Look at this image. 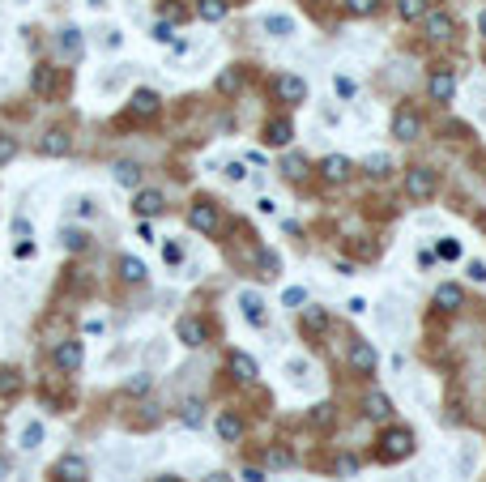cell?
Returning a JSON list of instances; mask_svg holds the SVG:
<instances>
[{
	"label": "cell",
	"instance_id": "6da1fadb",
	"mask_svg": "<svg viewBox=\"0 0 486 482\" xmlns=\"http://www.w3.org/2000/svg\"><path fill=\"white\" fill-rule=\"evenodd\" d=\"M380 461L384 465H397V461H405V456H414V431L409 427H389L380 436Z\"/></svg>",
	"mask_w": 486,
	"mask_h": 482
},
{
	"label": "cell",
	"instance_id": "7a4b0ae2",
	"mask_svg": "<svg viewBox=\"0 0 486 482\" xmlns=\"http://www.w3.org/2000/svg\"><path fill=\"white\" fill-rule=\"evenodd\" d=\"M188 226H192V231H200V235H214L218 226H222L218 205H209V201H196V205L188 210Z\"/></svg>",
	"mask_w": 486,
	"mask_h": 482
},
{
	"label": "cell",
	"instance_id": "3957f363",
	"mask_svg": "<svg viewBox=\"0 0 486 482\" xmlns=\"http://www.w3.org/2000/svg\"><path fill=\"white\" fill-rule=\"evenodd\" d=\"M418 133H422L418 111H414V107H397V111H393V137H397V141H414Z\"/></svg>",
	"mask_w": 486,
	"mask_h": 482
},
{
	"label": "cell",
	"instance_id": "277c9868",
	"mask_svg": "<svg viewBox=\"0 0 486 482\" xmlns=\"http://www.w3.org/2000/svg\"><path fill=\"white\" fill-rule=\"evenodd\" d=\"M56 482H86L90 478V465H86V456H77V452H68V456H60L56 461Z\"/></svg>",
	"mask_w": 486,
	"mask_h": 482
},
{
	"label": "cell",
	"instance_id": "5b68a950",
	"mask_svg": "<svg viewBox=\"0 0 486 482\" xmlns=\"http://www.w3.org/2000/svg\"><path fill=\"white\" fill-rule=\"evenodd\" d=\"M51 363H56L60 371H77L86 363V346L82 342H60L56 350H51Z\"/></svg>",
	"mask_w": 486,
	"mask_h": 482
},
{
	"label": "cell",
	"instance_id": "8992f818",
	"mask_svg": "<svg viewBox=\"0 0 486 482\" xmlns=\"http://www.w3.org/2000/svg\"><path fill=\"white\" fill-rule=\"evenodd\" d=\"M431 192H435V175L427 167H414V171L405 175V196L409 201H427Z\"/></svg>",
	"mask_w": 486,
	"mask_h": 482
},
{
	"label": "cell",
	"instance_id": "52a82bcc",
	"mask_svg": "<svg viewBox=\"0 0 486 482\" xmlns=\"http://www.w3.org/2000/svg\"><path fill=\"white\" fill-rule=\"evenodd\" d=\"M427 94L435 98V103H452V94H456V77L448 68H435L431 77H427Z\"/></svg>",
	"mask_w": 486,
	"mask_h": 482
},
{
	"label": "cell",
	"instance_id": "ba28073f",
	"mask_svg": "<svg viewBox=\"0 0 486 482\" xmlns=\"http://www.w3.org/2000/svg\"><path fill=\"white\" fill-rule=\"evenodd\" d=\"M175 333H179V342L192 346V350L209 342V328H205V320H200V316H184V320L175 324Z\"/></svg>",
	"mask_w": 486,
	"mask_h": 482
},
{
	"label": "cell",
	"instance_id": "9c48e42d",
	"mask_svg": "<svg viewBox=\"0 0 486 482\" xmlns=\"http://www.w3.org/2000/svg\"><path fill=\"white\" fill-rule=\"evenodd\" d=\"M226 363H230V376H235V380H243V384H252V380L261 376L256 359H252V354H243V350H230V354H226Z\"/></svg>",
	"mask_w": 486,
	"mask_h": 482
},
{
	"label": "cell",
	"instance_id": "30bf717a",
	"mask_svg": "<svg viewBox=\"0 0 486 482\" xmlns=\"http://www.w3.org/2000/svg\"><path fill=\"white\" fill-rule=\"evenodd\" d=\"M422 21H427V39H435V43H448L456 35V21L448 13H427Z\"/></svg>",
	"mask_w": 486,
	"mask_h": 482
},
{
	"label": "cell",
	"instance_id": "8fae6325",
	"mask_svg": "<svg viewBox=\"0 0 486 482\" xmlns=\"http://www.w3.org/2000/svg\"><path fill=\"white\" fill-rule=\"evenodd\" d=\"M277 98H281V103H303V98H307V82L303 77H295V73H286V77H277Z\"/></svg>",
	"mask_w": 486,
	"mask_h": 482
},
{
	"label": "cell",
	"instance_id": "7c38bea8",
	"mask_svg": "<svg viewBox=\"0 0 486 482\" xmlns=\"http://www.w3.org/2000/svg\"><path fill=\"white\" fill-rule=\"evenodd\" d=\"M350 171H354V163H350L346 154H328V158H324V167H320V175H324L328 184H346V180H350Z\"/></svg>",
	"mask_w": 486,
	"mask_h": 482
},
{
	"label": "cell",
	"instance_id": "4fadbf2b",
	"mask_svg": "<svg viewBox=\"0 0 486 482\" xmlns=\"http://www.w3.org/2000/svg\"><path fill=\"white\" fill-rule=\"evenodd\" d=\"M158 103H162V98L153 94V90H137L133 103H128V111H133L137 120H149V115H158Z\"/></svg>",
	"mask_w": 486,
	"mask_h": 482
},
{
	"label": "cell",
	"instance_id": "5bb4252c",
	"mask_svg": "<svg viewBox=\"0 0 486 482\" xmlns=\"http://www.w3.org/2000/svg\"><path fill=\"white\" fill-rule=\"evenodd\" d=\"M39 149H43V154H51V158H64L68 149H73V141H68V133H64V129H51V133H43Z\"/></svg>",
	"mask_w": 486,
	"mask_h": 482
},
{
	"label": "cell",
	"instance_id": "9a60e30c",
	"mask_svg": "<svg viewBox=\"0 0 486 482\" xmlns=\"http://www.w3.org/2000/svg\"><path fill=\"white\" fill-rule=\"evenodd\" d=\"M350 367L363 371V376L375 371V350H371V342H354V346H350Z\"/></svg>",
	"mask_w": 486,
	"mask_h": 482
},
{
	"label": "cell",
	"instance_id": "2e32d148",
	"mask_svg": "<svg viewBox=\"0 0 486 482\" xmlns=\"http://www.w3.org/2000/svg\"><path fill=\"white\" fill-rule=\"evenodd\" d=\"M290 137H295V124H290L286 115H277V120L265 124V141H269V145H290Z\"/></svg>",
	"mask_w": 486,
	"mask_h": 482
},
{
	"label": "cell",
	"instance_id": "e0dca14e",
	"mask_svg": "<svg viewBox=\"0 0 486 482\" xmlns=\"http://www.w3.org/2000/svg\"><path fill=\"white\" fill-rule=\"evenodd\" d=\"M363 414H367V418H375V423H384V418H393V401L384 397V393H367Z\"/></svg>",
	"mask_w": 486,
	"mask_h": 482
},
{
	"label": "cell",
	"instance_id": "ac0fdd59",
	"mask_svg": "<svg viewBox=\"0 0 486 482\" xmlns=\"http://www.w3.org/2000/svg\"><path fill=\"white\" fill-rule=\"evenodd\" d=\"M239 308H243V316H247L252 324H265V299H261V295L243 290V295H239Z\"/></svg>",
	"mask_w": 486,
	"mask_h": 482
},
{
	"label": "cell",
	"instance_id": "d6986e66",
	"mask_svg": "<svg viewBox=\"0 0 486 482\" xmlns=\"http://www.w3.org/2000/svg\"><path fill=\"white\" fill-rule=\"evenodd\" d=\"M435 308H440V312H456L460 308V286L456 282H444L440 290H435Z\"/></svg>",
	"mask_w": 486,
	"mask_h": 482
},
{
	"label": "cell",
	"instance_id": "ffe728a7",
	"mask_svg": "<svg viewBox=\"0 0 486 482\" xmlns=\"http://www.w3.org/2000/svg\"><path fill=\"white\" fill-rule=\"evenodd\" d=\"M115 184H124V188H137V184H141V163H133V158L115 163Z\"/></svg>",
	"mask_w": 486,
	"mask_h": 482
},
{
	"label": "cell",
	"instance_id": "44dd1931",
	"mask_svg": "<svg viewBox=\"0 0 486 482\" xmlns=\"http://www.w3.org/2000/svg\"><path fill=\"white\" fill-rule=\"evenodd\" d=\"M239 436H243V423H239V414H218V440L235 444Z\"/></svg>",
	"mask_w": 486,
	"mask_h": 482
},
{
	"label": "cell",
	"instance_id": "7402d4cb",
	"mask_svg": "<svg viewBox=\"0 0 486 482\" xmlns=\"http://www.w3.org/2000/svg\"><path fill=\"white\" fill-rule=\"evenodd\" d=\"M218 90L222 94H239L243 90V68H222L218 73Z\"/></svg>",
	"mask_w": 486,
	"mask_h": 482
},
{
	"label": "cell",
	"instance_id": "603a6c76",
	"mask_svg": "<svg viewBox=\"0 0 486 482\" xmlns=\"http://www.w3.org/2000/svg\"><path fill=\"white\" fill-rule=\"evenodd\" d=\"M17 393H21V371L0 367V397H17Z\"/></svg>",
	"mask_w": 486,
	"mask_h": 482
},
{
	"label": "cell",
	"instance_id": "cb8c5ba5",
	"mask_svg": "<svg viewBox=\"0 0 486 482\" xmlns=\"http://www.w3.org/2000/svg\"><path fill=\"white\" fill-rule=\"evenodd\" d=\"M56 43H60V52H64V56H77V52H82V43H86V39H82V30H77V26H64Z\"/></svg>",
	"mask_w": 486,
	"mask_h": 482
},
{
	"label": "cell",
	"instance_id": "d4e9b609",
	"mask_svg": "<svg viewBox=\"0 0 486 482\" xmlns=\"http://www.w3.org/2000/svg\"><path fill=\"white\" fill-rule=\"evenodd\" d=\"M363 171L371 175V180H384V175H393V158H389V154H371V158L363 163Z\"/></svg>",
	"mask_w": 486,
	"mask_h": 482
},
{
	"label": "cell",
	"instance_id": "484cf974",
	"mask_svg": "<svg viewBox=\"0 0 486 482\" xmlns=\"http://www.w3.org/2000/svg\"><path fill=\"white\" fill-rule=\"evenodd\" d=\"M133 210L137 214H162V192H137Z\"/></svg>",
	"mask_w": 486,
	"mask_h": 482
},
{
	"label": "cell",
	"instance_id": "4316f807",
	"mask_svg": "<svg viewBox=\"0 0 486 482\" xmlns=\"http://www.w3.org/2000/svg\"><path fill=\"white\" fill-rule=\"evenodd\" d=\"M120 277L124 282H145V265L137 257H120Z\"/></svg>",
	"mask_w": 486,
	"mask_h": 482
},
{
	"label": "cell",
	"instance_id": "83f0119b",
	"mask_svg": "<svg viewBox=\"0 0 486 482\" xmlns=\"http://www.w3.org/2000/svg\"><path fill=\"white\" fill-rule=\"evenodd\" d=\"M303 328H307V333H320V328H328V312H324V308H303Z\"/></svg>",
	"mask_w": 486,
	"mask_h": 482
},
{
	"label": "cell",
	"instance_id": "f1b7e54d",
	"mask_svg": "<svg viewBox=\"0 0 486 482\" xmlns=\"http://www.w3.org/2000/svg\"><path fill=\"white\" fill-rule=\"evenodd\" d=\"M51 90H56V73H51L47 64H39V68H35V94H43V98H47Z\"/></svg>",
	"mask_w": 486,
	"mask_h": 482
},
{
	"label": "cell",
	"instance_id": "f546056e",
	"mask_svg": "<svg viewBox=\"0 0 486 482\" xmlns=\"http://www.w3.org/2000/svg\"><path fill=\"white\" fill-rule=\"evenodd\" d=\"M281 175H286V180H303V175H307V158H303V154L281 158Z\"/></svg>",
	"mask_w": 486,
	"mask_h": 482
},
{
	"label": "cell",
	"instance_id": "4dcf8cb0",
	"mask_svg": "<svg viewBox=\"0 0 486 482\" xmlns=\"http://www.w3.org/2000/svg\"><path fill=\"white\" fill-rule=\"evenodd\" d=\"M261 26H265L269 35H277V39H290V35H295V21H290V17H265Z\"/></svg>",
	"mask_w": 486,
	"mask_h": 482
},
{
	"label": "cell",
	"instance_id": "1f68e13d",
	"mask_svg": "<svg viewBox=\"0 0 486 482\" xmlns=\"http://www.w3.org/2000/svg\"><path fill=\"white\" fill-rule=\"evenodd\" d=\"M397 13L405 21H418V17H427V0H397Z\"/></svg>",
	"mask_w": 486,
	"mask_h": 482
},
{
	"label": "cell",
	"instance_id": "d6a6232c",
	"mask_svg": "<svg viewBox=\"0 0 486 482\" xmlns=\"http://www.w3.org/2000/svg\"><path fill=\"white\" fill-rule=\"evenodd\" d=\"M380 9V0H346V13L350 17H371Z\"/></svg>",
	"mask_w": 486,
	"mask_h": 482
},
{
	"label": "cell",
	"instance_id": "836d02e7",
	"mask_svg": "<svg viewBox=\"0 0 486 482\" xmlns=\"http://www.w3.org/2000/svg\"><path fill=\"white\" fill-rule=\"evenodd\" d=\"M200 17L205 21H222L226 17V0H200Z\"/></svg>",
	"mask_w": 486,
	"mask_h": 482
},
{
	"label": "cell",
	"instance_id": "e575fe53",
	"mask_svg": "<svg viewBox=\"0 0 486 482\" xmlns=\"http://www.w3.org/2000/svg\"><path fill=\"white\" fill-rule=\"evenodd\" d=\"M149 384H153V376L141 371V376H133V380L124 384V393H128V397H141V393H149Z\"/></svg>",
	"mask_w": 486,
	"mask_h": 482
},
{
	"label": "cell",
	"instance_id": "d590c367",
	"mask_svg": "<svg viewBox=\"0 0 486 482\" xmlns=\"http://www.w3.org/2000/svg\"><path fill=\"white\" fill-rule=\"evenodd\" d=\"M13 158H17V137L0 133V167H5V163H13Z\"/></svg>",
	"mask_w": 486,
	"mask_h": 482
},
{
	"label": "cell",
	"instance_id": "8d00e7d4",
	"mask_svg": "<svg viewBox=\"0 0 486 482\" xmlns=\"http://www.w3.org/2000/svg\"><path fill=\"white\" fill-rule=\"evenodd\" d=\"M60 239H64L68 252H86V248H90V235H82V231H64Z\"/></svg>",
	"mask_w": 486,
	"mask_h": 482
},
{
	"label": "cell",
	"instance_id": "74e56055",
	"mask_svg": "<svg viewBox=\"0 0 486 482\" xmlns=\"http://www.w3.org/2000/svg\"><path fill=\"white\" fill-rule=\"evenodd\" d=\"M184 423H188V427H200V423H205V405H200V401H188V405H184Z\"/></svg>",
	"mask_w": 486,
	"mask_h": 482
},
{
	"label": "cell",
	"instance_id": "f35d334b",
	"mask_svg": "<svg viewBox=\"0 0 486 482\" xmlns=\"http://www.w3.org/2000/svg\"><path fill=\"white\" fill-rule=\"evenodd\" d=\"M39 444H43V427H39V423H30V427L21 431V448H39Z\"/></svg>",
	"mask_w": 486,
	"mask_h": 482
},
{
	"label": "cell",
	"instance_id": "ab89813d",
	"mask_svg": "<svg viewBox=\"0 0 486 482\" xmlns=\"http://www.w3.org/2000/svg\"><path fill=\"white\" fill-rule=\"evenodd\" d=\"M312 427H333V405H312Z\"/></svg>",
	"mask_w": 486,
	"mask_h": 482
},
{
	"label": "cell",
	"instance_id": "60d3db41",
	"mask_svg": "<svg viewBox=\"0 0 486 482\" xmlns=\"http://www.w3.org/2000/svg\"><path fill=\"white\" fill-rule=\"evenodd\" d=\"M256 261H261V269H265V273H277V252H269V248H256Z\"/></svg>",
	"mask_w": 486,
	"mask_h": 482
},
{
	"label": "cell",
	"instance_id": "b9f144b4",
	"mask_svg": "<svg viewBox=\"0 0 486 482\" xmlns=\"http://www.w3.org/2000/svg\"><path fill=\"white\" fill-rule=\"evenodd\" d=\"M281 303H286V308H299V303H307V290H303V286L281 290Z\"/></svg>",
	"mask_w": 486,
	"mask_h": 482
},
{
	"label": "cell",
	"instance_id": "7bdbcfd3",
	"mask_svg": "<svg viewBox=\"0 0 486 482\" xmlns=\"http://www.w3.org/2000/svg\"><path fill=\"white\" fill-rule=\"evenodd\" d=\"M358 474V456H337V478H354Z\"/></svg>",
	"mask_w": 486,
	"mask_h": 482
},
{
	"label": "cell",
	"instance_id": "ee69618b",
	"mask_svg": "<svg viewBox=\"0 0 486 482\" xmlns=\"http://www.w3.org/2000/svg\"><path fill=\"white\" fill-rule=\"evenodd\" d=\"M435 257H444V261H456V257H460V243H456V239H444L440 248H435Z\"/></svg>",
	"mask_w": 486,
	"mask_h": 482
},
{
	"label": "cell",
	"instance_id": "f6af8a7d",
	"mask_svg": "<svg viewBox=\"0 0 486 482\" xmlns=\"http://www.w3.org/2000/svg\"><path fill=\"white\" fill-rule=\"evenodd\" d=\"M286 371H290L295 380H307V359H290V363H286Z\"/></svg>",
	"mask_w": 486,
	"mask_h": 482
},
{
	"label": "cell",
	"instance_id": "bcb514c9",
	"mask_svg": "<svg viewBox=\"0 0 486 482\" xmlns=\"http://www.w3.org/2000/svg\"><path fill=\"white\" fill-rule=\"evenodd\" d=\"M149 39H158V43H171L175 35H171V26H167V21H158V26H153V30H149Z\"/></svg>",
	"mask_w": 486,
	"mask_h": 482
},
{
	"label": "cell",
	"instance_id": "7dc6e473",
	"mask_svg": "<svg viewBox=\"0 0 486 482\" xmlns=\"http://www.w3.org/2000/svg\"><path fill=\"white\" fill-rule=\"evenodd\" d=\"M269 465H277V470L290 465V452H286V448H273V452H269Z\"/></svg>",
	"mask_w": 486,
	"mask_h": 482
},
{
	"label": "cell",
	"instance_id": "c3c4849f",
	"mask_svg": "<svg viewBox=\"0 0 486 482\" xmlns=\"http://www.w3.org/2000/svg\"><path fill=\"white\" fill-rule=\"evenodd\" d=\"M243 478H247V482H265V470H261V465H247Z\"/></svg>",
	"mask_w": 486,
	"mask_h": 482
},
{
	"label": "cell",
	"instance_id": "681fc988",
	"mask_svg": "<svg viewBox=\"0 0 486 482\" xmlns=\"http://www.w3.org/2000/svg\"><path fill=\"white\" fill-rule=\"evenodd\" d=\"M226 180H230V184H239V180H243V167H239V163H230V167H226Z\"/></svg>",
	"mask_w": 486,
	"mask_h": 482
},
{
	"label": "cell",
	"instance_id": "f907efd6",
	"mask_svg": "<svg viewBox=\"0 0 486 482\" xmlns=\"http://www.w3.org/2000/svg\"><path fill=\"white\" fill-rule=\"evenodd\" d=\"M418 265H422V269H431V265H435V252H431V248H422V252H418Z\"/></svg>",
	"mask_w": 486,
	"mask_h": 482
},
{
	"label": "cell",
	"instance_id": "816d5d0a",
	"mask_svg": "<svg viewBox=\"0 0 486 482\" xmlns=\"http://www.w3.org/2000/svg\"><path fill=\"white\" fill-rule=\"evenodd\" d=\"M469 273H474V282H486V265H482V261H474Z\"/></svg>",
	"mask_w": 486,
	"mask_h": 482
},
{
	"label": "cell",
	"instance_id": "f5cc1de1",
	"mask_svg": "<svg viewBox=\"0 0 486 482\" xmlns=\"http://www.w3.org/2000/svg\"><path fill=\"white\" fill-rule=\"evenodd\" d=\"M162 13H167V17H171V21H179V17H188V13H184V9H179V5H167V9H162Z\"/></svg>",
	"mask_w": 486,
	"mask_h": 482
},
{
	"label": "cell",
	"instance_id": "db71d44e",
	"mask_svg": "<svg viewBox=\"0 0 486 482\" xmlns=\"http://www.w3.org/2000/svg\"><path fill=\"white\" fill-rule=\"evenodd\" d=\"M102 43H107V47H120V43H124V35H120V30H107V39H102Z\"/></svg>",
	"mask_w": 486,
	"mask_h": 482
},
{
	"label": "cell",
	"instance_id": "11a10c76",
	"mask_svg": "<svg viewBox=\"0 0 486 482\" xmlns=\"http://www.w3.org/2000/svg\"><path fill=\"white\" fill-rule=\"evenodd\" d=\"M205 482H235V478H230V474H222V470H218V474H209V478H205Z\"/></svg>",
	"mask_w": 486,
	"mask_h": 482
},
{
	"label": "cell",
	"instance_id": "9f6ffc18",
	"mask_svg": "<svg viewBox=\"0 0 486 482\" xmlns=\"http://www.w3.org/2000/svg\"><path fill=\"white\" fill-rule=\"evenodd\" d=\"M149 482H184L179 474H158V478H149Z\"/></svg>",
	"mask_w": 486,
	"mask_h": 482
},
{
	"label": "cell",
	"instance_id": "6f0895ef",
	"mask_svg": "<svg viewBox=\"0 0 486 482\" xmlns=\"http://www.w3.org/2000/svg\"><path fill=\"white\" fill-rule=\"evenodd\" d=\"M9 474V461H5V456H0V478H5Z\"/></svg>",
	"mask_w": 486,
	"mask_h": 482
},
{
	"label": "cell",
	"instance_id": "680465c9",
	"mask_svg": "<svg viewBox=\"0 0 486 482\" xmlns=\"http://www.w3.org/2000/svg\"><path fill=\"white\" fill-rule=\"evenodd\" d=\"M478 30H482V35H486V13H482V17H478Z\"/></svg>",
	"mask_w": 486,
	"mask_h": 482
}]
</instances>
